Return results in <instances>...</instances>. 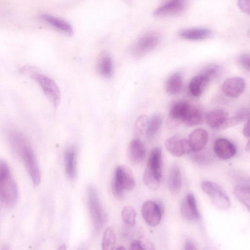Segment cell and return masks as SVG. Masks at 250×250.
Segmentation results:
<instances>
[{
	"instance_id": "obj_35",
	"label": "cell",
	"mask_w": 250,
	"mask_h": 250,
	"mask_svg": "<svg viewBox=\"0 0 250 250\" xmlns=\"http://www.w3.org/2000/svg\"><path fill=\"white\" fill-rule=\"evenodd\" d=\"M239 64L248 72L250 71V55L249 53L241 54L238 60Z\"/></svg>"
},
{
	"instance_id": "obj_15",
	"label": "cell",
	"mask_w": 250,
	"mask_h": 250,
	"mask_svg": "<svg viewBox=\"0 0 250 250\" xmlns=\"http://www.w3.org/2000/svg\"><path fill=\"white\" fill-rule=\"evenodd\" d=\"M179 37L188 41H202L211 37L212 30L208 28L195 27L183 29L178 33Z\"/></svg>"
},
{
	"instance_id": "obj_23",
	"label": "cell",
	"mask_w": 250,
	"mask_h": 250,
	"mask_svg": "<svg viewBox=\"0 0 250 250\" xmlns=\"http://www.w3.org/2000/svg\"><path fill=\"white\" fill-rule=\"evenodd\" d=\"M65 169L67 176L71 179L76 176V150L73 146L69 147L64 154Z\"/></svg>"
},
{
	"instance_id": "obj_4",
	"label": "cell",
	"mask_w": 250,
	"mask_h": 250,
	"mask_svg": "<svg viewBox=\"0 0 250 250\" xmlns=\"http://www.w3.org/2000/svg\"><path fill=\"white\" fill-rule=\"evenodd\" d=\"M201 188L208 195L212 203L217 208L227 210L230 207V202L229 197L216 183L204 181L201 184Z\"/></svg>"
},
{
	"instance_id": "obj_25",
	"label": "cell",
	"mask_w": 250,
	"mask_h": 250,
	"mask_svg": "<svg viewBox=\"0 0 250 250\" xmlns=\"http://www.w3.org/2000/svg\"><path fill=\"white\" fill-rule=\"evenodd\" d=\"M41 18L60 31L69 35L73 34V29L71 26L66 21L47 14L42 15Z\"/></svg>"
},
{
	"instance_id": "obj_13",
	"label": "cell",
	"mask_w": 250,
	"mask_h": 250,
	"mask_svg": "<svg viewBox=\"0 0 250 250\" xmlns=\"http://www.w3.org/2000/svg\"><path fill=\"white\" fill-rule=\"evenodd\" d=\"M181 213L183 218L188 221H196L199 219L196 199L192 193H188L183 199L181 206Z\"/></svg>"
},
{
	"instance_id": "obj_27",
	"label": "cell",
	"mask_w": 250,
	"mask_h": 250,
	"mask_svg": "<svg viewBox=\"0 0 250 250\" xmlns=\"http://www.w3.org/2000/svg\"><path fill=\"white\" fill-rule=\"evenodd\" d=\"M250 111L248 108H243L240 109L233 116L228 117L220 130L236 125L249 118Z\"/></svg>"
},
{
	"instance_id": "obj_9",
	"label": "cell",
	"mask_w": 250,
	"mask_h": 250,
	"mask_svg": "<svg viewBox=\"0 0 250 250\" xmlns=\"http://www.w3.org/2000/svg\"><path fill=\"white\" fill-rule=\"evenodd\" d=\"M18 190L11 174L0 180V199L5 204L11 205L18 198Z\"/></svg>"
},
{
	"instance_id": "obj_16",
	"label": "cell",
	"mask_w": 250,
	"mask_h": 250,
	"mask_svg": "<svg viewBox=\"0 0 250 250\" xmlns=\"http://www.w3.org/2000/svg\"><path fill=\"white\" fill-rule=\"evenodd\" d=\"M213 150L217 156L223 160L232 158L236 151L235 146L229 140L223 138L215 140Z\"/></svg>"
},
{
	"instance_id": "obj_2",
	"label": "cell",
	"mask_w": 250,
	"mask_h": 250,
	"mask_svg": "<svg viewBox=\"0 0 250 250\" xmlns=\"http://www.w3.org/2000/svg\"><path fill=\"white\" fill-rule=\"evenodd\" d=\"M88 204L94 228L97 231L102 229L105 219L96 188L92 185L87 188Z\"/></svg>"
},
{
	"instance_id": "obj_20",
	"label": "cell",
	"mask_w": 250,
	"mask_h": 250,
	"mask_svg": "<svg viewBox=\"0 0 250 250\" xmlns=\"http://www.w3.org/2000/svg\"><path fill=\"white\" fill-rule=\"evenodd\" d=\"M146 155L144 144L138 139L132 140L128 148V156L130 160L134 164H138L143 160Z\"/></svg>"
},
{
	"instance_id": "obj_8",
	"label": "cell",
	"mask_w": 250,
	"mask_h": 250,
	"mask_svg": "<svg viewBox=\"0 0 250 250\" xmlns=\"http://www.w3.org/2000/svg\"><path fill=\"white\" fill-rule=\"evenodd\" d=\"M190 104L181 101L171 107L166 121L167 126L170 129L175 128L184 122Z\"/></svg>"
},
{
	"instance_id": "obj_38",
	"label": "cell",
	"mask_w": 250,
	"mask_h": 250,
	"mask_svg": "<svg viewBox=\"0 0 250 250\" xmlns=\"http://www.w3.org/2000/svg\"><path fill=\"white\" fill-rule=\"evenodd\" d=\"M130 249L132 250H145V245L143 243L139 240H135L133 241L130 246Z\"/></svg>"
},
{
	"instance_id": "obj_21",
	"label": "cell",
	"mask_w": 250,
	"mask_h": 250,
	"mask_svg": "<svg viewBox=\"0 0 250 250\" xmlns=\"http://www.w3.org/2000/svg\"><path fill=\"white\" fill-rule=\"evenodd\" d=\"M210 80L205 75L200 74L194 77L189 83L190 93L194 97H199L207 88Z\"/></svg>"
},
{
	"instance_id": "obj_11",
	"label": "cell",
	"mask_w": 250,
	"mask_h": 250,
	"mask_svg": "<svg viewBox=\"0 0 250 250\" xmlns=\"http://www.w3.org/2000/svg\"><path fill=\"white\" fill-rule=\"evenodd\" d=\"M165 147L167 151L176 157L181 156L191 151L188 140L179 135L168 138L166 141Z\"/></svg>"
},
{
	"instance_id": "obj_24",
	"label": "cell",
	"mask_w": 250,
	"mask_h": 250,
	"mask_svg": "<svg viewBox=\"0 0 250 250\" xmlns=\"http://www.w3.org/2000/svg\"><path fill=\"white\" fill-rule=\"evenodd\" d=\"M183 83L182 74L179 72H175L167 80L165 86L166 91L169 94L175 95L181 91Z\"/></svg>"
},
{
	"instance_id": "obj_5",
	"label": "cell",
	"mask_w": 250,
	"mask_h": 250,
	"mask_svg": "<svg viewBox=\"0 0 250 250\" xmlns=\"http://www.w3.org/2000/svg\"><path fill=\"white\" fill-rule=\"evenodd\" d=\"M159 36L155 33L146 34L132 45L131 53L136 58H140L153 51L159 42Z\"/></svg>"
},
{
	"instance_id": "obj_10",
	"label": "cell",
	"mask_w": 250,
	"mask_h": 250,
	"mask_svg": "<svg viewBox=\"0 0 250 250\" xmlns=\"http://www.w3.org/2000/svg\"><path fill=\"white\" fill-rule=\"evenodd\" d=\"M142 216L150 226L155 227L160 222L162 209L159 204L151 200L146 201L141 208Z\"/></svg>"
},
{
	"instance_id": "obj_17",
	"label": "cell",
	"mask_w": 250,
	"mask_h": 250,
	"mask_svg": "<svg viewBox=\"0 0 250 250\" xmlns=\"http://www.w3.org/2000/svg\"><path fill=\"white\" fill-rule=\"evenodd\" d=\"M208 139V132L203 128H197L189 135L188 142L191 151L198 152L202 150L207 144Z\"/></svg>"
},
{
	"instance_id": "obj_19",
	"label": "cell",
	"mask_w": 250,
	"mask_h": 250,
	"mask_svg": "<svg viewBox=\"0 0 250 250\" xmlns=\"http://www.w3.org/2000/svg\"><path fill=\"white\" fill-rule=\"evenodd\" d=\"M228 117L227 113L223 109H216L208 112L205 117L206 124L211 128L220 130Z\"/></svg>"
},
{
	"instance_id": "obj_12",
	"label": "cell",
	"mask_w": 250,
	"mask_h": 250,
	"mask_svg": "<svg viewBox=\"0 0 250 250\" xmlns=\"http://www.w3.org/2000/svg\"><path fill=\"white\" fill-rule=\"evenodd\" d=\"M245 87L244 80L240 77H234L226 80L223 83L222 90L226 96L236 98L242 94Z\"/></svg>"
},
{
	"instance_id": "obj_3",
	"label": "cell",
	"mask_w": 250,
	"mask_h": 250,
	"mask_svg": "<svg viewBox=\"0 0 250 250\" xmlns=\"http://www.w3.org/2000/svg\"><path fill=\"white\" fill-rule=\"evenodd\" d=\"M31 77L38 83L50 103L55 107H57L61 102V95L60 89L55 81L39 73H33Z\"/></svg>"
},
{
	"instance_id": "obj_1",
	"label": "cell",
	"mask_w": 250,
	"mask_h": 250,
	"mask_svg": "<svg viewBox=\"0 0 250 250\" xmlns=\"http://www.w3.org/2000/svg\"><path fill=\"white\" fill-rule=\"evenodd\" d=\"M162 173V149L155 147L148 158L146 169L143 175L144 184L152 190L159 187Z\"/></svg>"
},
{
	"instance_id": "obj_6",
	"label": "cell",
	"mask_w": 250,
	"mask_h": 250,
	"mask_svg": "<svg viewBox=\"0 0 250 250\" xmlns=\"http://www.w3.org/2000/svg\"><path fill=\"white\" fill-rule=\"evenodd\" d=\"M187 5V0H166L153 13L156 18L178 16L182 13Z\"/></svg>"
},
{
	"instance_id": "obj_43",
	"label": "cell",
	"mask_w": 250,
	"mask_h": 250,
	"mask_svg": "<svg viewBox=\"0 0 250 250\" xmlns=\"http://www.w3.org/2000/svg\"><path fill=\"white\" fill-rule=\"evenodd\" d=\"M125 249L122 246H120V247H118V248L116 249V250H123Z\"/></svg>"
},
{
	"instance_id": "obj_18",
	"label": "cell",
	"mask_w": 250,
	"mask_h": 250,
	"mask_svg": "<svg viewBox=\"0 0 250 250\" xmlns=\"http://www.w3.org/2000/svg\"><path fill=\"white\" fill-rule=\"evenodd\" d=\"M97 70L103 78L109 79L113 73V64L110 55L105 51L101 53L96 64Z\"/></svg>"
},
{
	"instance_id": "obj_30",
	"label": "cell",
	"mask_w": 250,
	"mask_h": 250,
	"mask_svg": "<svg viewBox=\"0 0 250 250\" xmlns=\"http://www.w3.org/2000/svg\"><path fill=\"white\" fill-rule=\"evenodd\" d=\"M116 242V235L113 230L108 228L104 230L102 241V247L104 250H110L113 249Z\"/></svg>"
},
{
	"instance_id": "obj_28",
	"label": "cell",
	"mask_w": 250,
	"mask_h": 250,
	"mask_svg": "<svg viewBox=\"0 0 250 250\" xmlns=\"http://www.w3.org/2000/svg\"><path fill=\"white\" fill-rule=\"evenodd\" d=\"M163 118L159 114L152 116L148 120L146 134L147 138H151L154 137L159 131L162 126Z\"/></svg>"
},
{
	"instance_id": "obj_34",
	"label": "cell",
	"mask_w": 250,
	"mask_h": 250,
	"mask_svg": "<svg viewBox=\"0 0 250 250\" xmlns=\"http://www.w3.org/2000/svg\"><path fill=\"white\" fill-rule=\"evenodd\" d=\"M111 187L112 192L114 196L118 199L123 198L124 189L114 176L112 181Z\"/></svg>"
},
{
	"instance_id": "obj_22",
	"label": "cell",
	"mask_w": 250,
	"mask_h": 250,
	"mask_svg": "<svg viewBox=\"0 0 250 250\" xmlns=\"http://www.w3.org/2000/svg\"><path fill=\"white\" fill-rule=\"evenodd\" d=\"M167 182L170 192L173 195L179 193L182 182L181 171L177 165H174L170 168Z\"/></svg>"
},
{
	"instance_id": "obj_42",
	"label": "cell",
	"mask_w": 250,
	"mask_h": 250,
	"mask_svg": "<svg viewBox=\"0 0 250 250\" xmlns=\"http://www.w3.org/2000/svg\"><path fill=\"white\" fill-rule=\"evenodd\" d=\"M59 250H65V249H66V246H65V245L64 244H63V245H61V246L60 247V248H59Z\"/></svg>"
},
{
	"instance_id": "obj_36",
	"label": "cell",
	"mask_w": 250,
	"mask_h": 250,
	"mask_svg": "<svg viewBox=\"0 0 250 250\" xmlns=\"http://www.w3.org/2000/svg\"><path fill=\"white\" fill-rule=\"evenodd\" d=\"M11 174L10 170L6 162L0 159V180Z\"/></svg>"
},
{
	"instance_id": "obj_29",
	"label": "cell",
	"mask_w": 250,
	"mask_h": 250,
	"mask_svg": "<svg viewBox=\"0 0 250 250\" xmlns=\"http://www.w3.org/2000/svg\"><path fill=\"white\" fill-rule=\"evenodd\" d=\"M249 185H238L234 188V192L237 199L250 210V192Z\"/></svg>"
},
{
	"instance_id": "obj_31",
	"label": "cell",
	"mask_w": 250,
	"mask_h": 250,
	"mask_svg": "<svg viewBox=\"0 0 250 250\" xmlns=\"http://www.w3.org/2000/svg\"><path fill=\"white\" fill-rule=\"evenodd\" d=\"M123 221L129 226H134L135 224L136 213L135 210L131 206L124 207L121 212Z\"/></svg>"
},
{
	"instance_id": "obj_32",
	"label": "cell",
	"mask_w": 250,
	"mask_h": 250,
	"mask_svg": "<svg viewBox=\"0 0 250 250\" xmlns=\"http://www.w3.org/2000/svg\"><path fill=\"white\" fill-rule=\"evenodd\" d=\"M222 69L220 65L211 63L206 66L201 74L206 76L210 81L218 77L221 73Z\"/></svg>"
},
{
	"instance_id": "obj_26",
	"label": "cell",
	"mask_w": 250,
	"mask_h": 250,
	"mask_svg": "<svg viewBox=\"0 0 250 250\" xmlns=\"http://www.w3.org/2000/svg\"><path fill=\"white\" fill-rule=\"evenodd\" d=\"M203 120V115L201 109L190 104L184 123L188 126H194L200 125Z\"/></svg>"
},
{
	"instance_id": "obj_41",
	"label": "cell",
	"mask_w": 250,
	"mask_h": 250,
	"mask_svg": "<svg viewBox=\"0 0 250 250\" xmlns=\"http://www.w3.org/2000/svg\"><path fill=\"white\" fill-rule=\"evenodd\" d=\"M246 150L247 151H248V152H250V141H249L248 142V143H247L246 144Z\"/></svg>"
},
{
	"instance_id": "obj_39",
	"label": "cell",
	"mask_w": 250,
	"mask_h": 250,
	"mask_svg": "<svg viewBox=\"0 0 250 250\" xmlns=\"http://www.w3.org/2000/svg\"><path fill=\"white\" fill-rule=\"evenodd\" d=\"M243 134L245 137L248 138H250V134L249 119L246 121V123H245L244 126V127L243 128Z\"/></svg>"
},
{
	"instance_id": "obj_40",
	"label": "cell",
	"mask_w": 250,
	"mask_h": 250,
	"mask_svg": "<svg viewBox=\"0 0 250 250\" xmlns=\"http://www.w3.org/2000/svg\"><path fill=\"white\" fill-rule=\"evenodd\" d=\"M184 249L186 250H196L197 248L195 244L192 241L188 240L184 245Z\"/></svg>"
},
{
	"instance_id": "obj_33",
	"label": "cell",
	"mask_w": 250,
	"mask_h": 250,
	"mask_svg": "<svg viewBox=\"0 0 250 250\" xmlns=\"http://www.w3.org/2000/svg\"><path fill=\"white\" fill-rule=\"evenodd\" d=\"M148 118L146 115H141L137 118L134 124V132L137 136L142 135L146 131Z\"/></svg>"
},
{
	"instance_id": "obj_14",
	"label": "cell",
	"mask_w": 250,
	"mask_h": 250,
	"mask_svg": "<svg viewBox=\"0 0 250 250\" xmlns=\"http://www.w3.org/2000/svg\"><path fill=\"white\" fill-rule=\"evenodd\" d=\"M114 177L124 189L131 190L135 187V180L131 169L127 166H119L115 169Z\"/></svg>"
},
{
	"instance_id": "obj_37",
	"label": "cell",
	"mask_w": 250,
	"mask_h": 250,
	"mask_svg": "<svg viewBox=\"0 0 250 250\" xmlns=\"http://www.w3.org/2000/svg\"><path fill=\"white\" fill-rule=\"evenodd\" d=\"M237 4L240 10L249 14L250 12V0H237Z\"/></svg>"
},
{
	"instance_id": "obj_7",
	"label": "cell",
	"mask_w": 250,
	"mask_h": 250,
	"mask_svg": "<svg viewBox=\"0 0 250 250\" xmlns=\"http://www.w3.org/2000/svg\"><path fill=\"white\" fill-rule=\"evenodd\" d=\"M21 154L33 183L35 185H39L41 181V173L32 148L23 143L21 147Z\"/></svg>"
}]
</instances>
